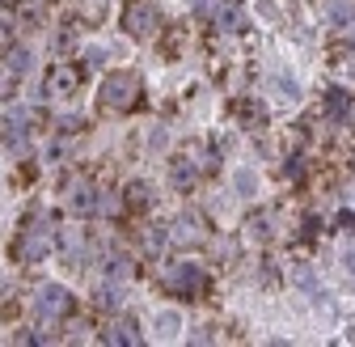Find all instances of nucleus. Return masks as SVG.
Wrapping results in <instances>:
<instances>
[{
  "instance_id": "obj_1",
  "label": "nucleus",
  "mask_w": 355,
  "mask_h": 347,
  "mask_svg": "<svg viewBox=\"0 0 355 347\" xmlns=\"http://www.w3.org/2000/svg\"><path fill=\"white\" fill-rule=\"evenodd\" d=\"M51 246H55L51 216H30L26 229H21L17 242H13V258H17L21 267H30V263H42V258L51 254Z\"/></svg>"
},
{
  "instance_id": "obj_2",
  "label": "nucleus",
  "mask_w": 355,
  "mask_h": 347,
  "mask_svg": "<svg viewBox=\"0 0 355 347\" xmlns=\"http://www.w3.org/2000/svg\"><path fill=\"white\" fill-rule=\"evenodd\" d=\"M98 98H102V110H110V115H127V110H136V106H140V81L131 76V72H106Z\"/></svg>"
},
{
  "instance_id": "obj_3",
  "label": "nucleus",
  "mask_w": 355,
  "mask_h": 347,
  "mask_svg": "<svg viewBox=\"0 0 355 347\" xmlns=\"http://www.w3.org/2000/svg\"><path fill=\"white\" fill-rule=\"evenodd\" d=\"M72 314V292L60 288V284H38L34 292V318L42 326H51V322H64Z\"/></svg>"
},
{
  "instance_id": "obj_4",
  "label": "nucleus",
  "mask_w": 355,
  "mask_h": 347,
  "mask_svg": "<svg viewBox=\"0 0 355 347\" xmlns=\"http://www.w3.org/2000/svg\"><path fill=\"white\" fill-rule=\"evenodd\" d=\"M165 288H169L173 296L195 301V296L207 292V271H203L199 263H173V267L165 271Z\"/></svg>"
},
{
  "instance_id": "obj_5",
  "label": "nucleus",
  "mask_w": 355,
  "mask_h": 347,
  "mask_svg": "<svg viewBox=\"0 0 355 347\" xmlns=\"http://www.w3.org/2000/svg\"><path fill=\"white\" fill-rule=\"evenodd\" d=\"M123 26H127V34L148 38V34H157V26H161V9L153 5V0H131V5L123 9Z\"/></svg>"
},
{
  "instance_id": "obj_6",
  "label": "nucleus",
  "mask_w": 355,
  "mask_h": 347,
  "mask_svg": "<svg viewBox=\"0 0 355 347\" xmlns=\"http://www.w3.org/2000/svg\"><path fill=\"white\" fill-rule=\"evenodd\" d=\"M169 229V242L178 246V250H195L207 233H203V216H195V212H182L173 225H165Z\"/></svg>"
},
{
  "instance_id": "obj_7",
  "label": "nucleus",
  "mask_w": 355,
  "mask_h": 347,
  "mask_svg": "<svg viewBox=\"0 0 355 347\" xmlns=\"http://www.w3.org/2000/svg\"><path fill=\"white\" fill-rule=\"evenodd\" d=\"M76 90H80V68H72V64H55L47 72V81H42V94L47 98H72Z\"/></svg>"
},
{
  "instance_id": "obj_8",
  "label": "nucleus",
  "mask_w": 355,
  "mask_h": 347,
  "mask_svg": "<svg viewBox=\"0 0 355 347\" xmlns=\"http://www.w3.org/2000/svg\"><path fill=\"white\" fill-rule=\"evenodd\" d=\"M26 132H30V115L26 110H13V115L0 119V140L9 149H26Z\"/></svg>"
},
{
  "instance_id": "obj_9",
  "label": "nucleus",
  "mask_w": 355,
  "mask_h": 347,
  "mask_svg": "<svg viewBox=\"0 0 355 347\" xmlns=\"http://www.w3.org/2000/svg\"><path fill=\"white\" fill-rule=\"evenodd\" d=\"M169 183H173V191H195V183H199V165L182 153V157H173V165H169Z\"/></svg>"
},
{
  "instance_id": "obj_10",
  "label": "nucleus",
  "mask_w": 355,
  "mask_h": 347,
  "mask_svg": "<svg viewBox=\"0 0 355 347\" xmlns=\"http://www.w3.org/2000/svg\"><path fill=\"white\" fill-rule=\"evenodd\" d=\"M68 208H72L76 216H89V212H98V191L89 187L85 178H76V183L68 187Z\"/></svg>"
},
{
  "instance_id": "obj_11",
  "label": "nucleus",
  "mask_w": 355,
  "mask_h": 347,
  "mask_svg": "<svg viewBox=\"0 0 355 347\" xmlns=\"http://www.w3.org/2000/svg\"><path fill=\"white\" fill-rule=\"evenodd\" d=\"M211 26H216V30H225V34L241 30V26H245V13H241V5H237V0H220V9L211 13Z\"/></svg>"
},
{
  "instance_id": "obj_12",
  "label": "nucleus",
  "mask_w": 355,
  "mask_h": 347,
  "mask_svg": "<svg viewBox=\"0 0 355 347\" xmlns=\"http://www.w3.org/2000/svg\"><path fill=\"white\" fill-rule=\"evenodd\" d=\"M245 229H250L258 242L275 237V212H266V208H262V212H250V216H245Z\"/></svg>"
},
{
  "instance_id": "obj_13",
  "label": "nucleus",
  "mask_w": 355,
  "mask_h": 347,
  "mask_svg": "<svg viewBox=\"0 0 355 347\" xmlns=\"http://www.w3.org/2000/svg\"><path fill=\"white\" fill-rule=\"evenodd\" d=\"M106 343H110V347H136V343H140V330L131 326V322H114V326L106 330Z\"/></svg>"
},
{
  "instance_id": "obj_14",
  "label": "nucleus",
  "mask_w": 355,
  "mask_h": 347,
  "mask_svg": "<svg viewBox=\"0 0 355 347\" xmlns=\"http://www.w3.org/2000/svg\"><path fill=\"white\" fill-rule=\"evenodd\" d=\"M292 284H296L300 292H318V271L309 267V263H296V267H292Z\"/></svg>"
},
{
  "instance_id": "obj_15",
  "label": "nucleus",
  "mask_w": 355,
  "mask_h": 347,
  "mask_svg": "<svg viewBox=\"0 0 355 347\" xmlns=\"http://www.w3.org/2000/svg\"><path fill=\"white\" fill-rule=\"evenodd\" d=\"M94 301H98V310H119L123 305V292H119V284H98Z\"/></svg>"
},
{
  "instance_id": "obj_16",
  "label": "nucleus",
  "mask_w": 355,
  "mask_h": 347,
  "mask_svg": "<svg viewBox=\"0 0 355 347\" xmlns=\"http://www.w3.org/2000/svg\"><path fill=\"white\" fill-rule=\"evenodd\" d=\"M347 110H351V98L343 94V90H330V98H326V119H347Z\"/></svg>"
},
{
  "instance_id": "obj_17",
  "label": "nucleus",
  "mask_w": 355,
  "mask_h": 347,
  "mask_svg": "<svg viewBox=\"0 0 355 347\" xmlns=\"http://www.w3.org/2000/svg\"><path fill=\"white\" fill-rule=\"evenodd\" d=\"M153 326H157V335H161V339H173V335H178V330H182V318H178V314H173V310H161V314H157V322H153Z\"/></svg>"
},
{
  "instance_id": "obj_18",
  "label": "nucleus",
  "mask_w": 355,
  "mask_h": 347,
  "mask_svg": "<svg viewBox=\"0 0 355 347\" xmlns=\"http://www.w3.org/2000/svg\"><path fill=\"white\" fill-rule=\"evenodd\" d=\"M153 203V187L148 183H131L127 187V208H148Z\"/></svg>"
},
{
  "instance_id": "obj_19",
  "label": "nucleus",
  "mask_w": 355,
  "mask_h": 347,
  "mask_svg": "<svg viewBox=\"0 0 355 347\" xmlns=\"http://www.w3.org/2000/svg\"><path fill=\"white\" fill-rule=\"evenodd\" d=\"M187 157L199 165V174H203V169H207V174L216 169V153H211V149H203V144H187Z\"/></svg>"
},
{
  "instance_id": "obj_20",
  "label": "nucleus",
  "mask_w": 355,
  "mask_h": 347,
  "mask_svg": "<svg viewBox=\"0 0 355 347\" xmlns=\"http://www.w3.org/2000/svg\"><path fill=\"white\" fill-rule=\"evenodd\" d=\"M330 22H334V26H351V22H355L351 0H334V5H330Z\"/></svg>"
},
{
  "instance_id": "obj_21",
  "label": "nucleus",
  "mask_w": 355,
  "mask_h": 347,
  "mask_svg": "<svg viewBox=\"0 0 355 347\" xmlns=\"http://www.w3.org/2000/svg\"><path fill=\"white\" fill-rule=\"evenodd\" d=\"M13 90H17V72H13L9 64H0V102H9Z\"/></svg>"
},
{
  "instance_id": "obj_22",
  "label": "nucleus",
  "mask_w": 355,
  "mask_h": 347,
  "mask_svg": "<svg viewBox=\"0 0 355 347\" xmlns=\"http://www.w3.org/2000/svg\"><path fill=\"white\" fill-rule=\"evenodd\" d=\"M165 242H169V229L165 225H144V246L148 250H161Z\"/></svg>"
},
{
  "instance_id": "obj_23",
  "label": "nucleus",
  "mask_w": 355,
  "mask_h": 347,
  "mask_svg": "<svg viewBox=\"0 0 355 347\" xmlns=\"http://www.w3.org/2000/svg\"><path fill=\"white\" fill-rule=\"evenodd\" d=\"M5 64H9L13 72H26V68H30V51H26V47H9V51H5Z\"/></svg>"
},
{
  "instance_id": "obj_24",
  "label": "nucleus",
  "mask_w": 355,
  "mask_h": 347,
  "mask_svg": "<svg viewBox=\"0 0 355 347\" xmlns=\"http://www.w3.org/2000/svg\"><path fill=\"white\" fill-rule=\"evenodd\" d=\"M237 191H241V195H254V191H258V174H254V169H241V174H237Z\"/></svg>"
},
{
  "instance_id": "obj_25",
  "label": "nucleus",
  "mask_w": 355,
  "mask_h": 347,
  "mask_svg": "<svg viewBox=\"0 0 355 347\" xmlns=\"http://www.w3.org/2000/svg\"><path fill=\"white\" fill-rule=\"evenodd\" d=\"M275 90H279V98H288V102H292V98H296V81H292L288 72H279V76H275Z\"/></svg>"
},
{
  "instance_id": "obj_26",
  "label": "nucleus",
  "mask_w": 355,
  "mask_h": 347,
  "mask_svg": "<svg viewBox=\"0 0 355 347\" xmlns=\"http://www.w3.org/2000/svg\"><path fill=\"white\" fill-rule=\"evenodd\" d=\"M106 271H110V276H127L131 267H127V258H123V254H110V258H106Z\"/></svg>"
},
{
  "instance_id": "obj_27",
  "label": "nucleus",
  "mask_w": 355,
  "mask_h": 347,
  "mask_svg": "<svg viewBox=\"0 0 355 347\" xmlns=\"http://www.w3.org/2000/svg\"><path fill=\"white\" fill-rule=\"evenodd\" d=\"M98 212H106V216H110V212H119V199H114L110 191H98Z\"/></svg>"
},
{
  "instance_id": "obj_28",
  "label": "nucleus",
  "mask_w": 355,
  "mask_h": 347,
  "mask_svg": "<svg viewBox=\"0 0 355 347\" xmlns=\"http://www.w3.org/2000/svg\"><path fill=\"white\" fill-rule=\"evenodd\" d=\"M216 9H220V0H195V13L199 17H211Z\"/></svg>"
},
{
  "instance_id": "obj_29",
  "label": "nucleus",
  "mask_w": 355,
  "mask_h": 347,
  "mask_svg": "<svg viewBox=\"0 0 355 347\" xmlns=\"http://www.w3.org/2000/svg\"><path fill=\"white\" fill-rule=\"evenodd\" d=\"M338 64H355V47H338Z\"/></svg>"
},
{
  "instance_id": "obj_30",
  "label": "nucleus",
  "mask_w": 355,
  "mask_h": 347,
  "mask_svg": "<svg viewBox=\"0 0 355 347\" xmlns=\"http://www.w3.org/2000/svg\"><path fill=\"white\" fill-rule=\"evenodd\" d=\"M343 263H347V267L355 271V250H347V258H343Z\"/></svg>"
}]
</instances>
